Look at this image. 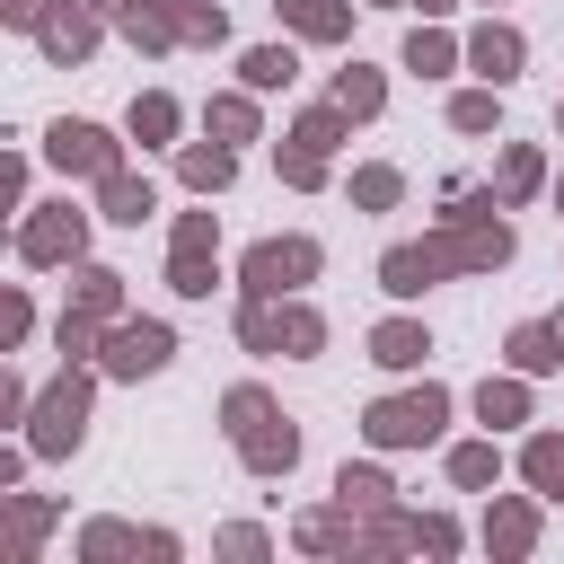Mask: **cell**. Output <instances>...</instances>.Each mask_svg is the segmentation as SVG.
I'll return each instance as SVG.
<instances>
[{
    "label": "cell",
    "mask_w": 564,
    "mask_h": 564,
    "mask_svg": "<svg viewBox=\"0 0 564 564\" xmlns=\"http://www.w3.org/2000/svg\"><path fill=\"white\" fill-rule=\"evenodd\" d=\"M467 62H476L485 79H511V70H520V35H511V26H485V35L467 44Z\"/></svg>",
    "instance_id": "obj_4"
},
{
    "label": "cell",
    "mask_w": 564,
    "mask_h": 564,
    "mask_svg": "<svg viewBox=\"0 0 564 564\" xmlns=\"http://www.w3.org/2000/svg\"><path fill=\"white\" fill-rule=\"evenodd\" d=\"M317 273V247L308 238H273V247H256L247 256V291L256 300H273V291H291V282H308Z\"/></svg>",
    "instance_id": "obj_1"
},
{
    "label": "cell",
    "mask_w": 564,
    "mask_h": 564,
    "mask_svg": "<svg viewBox=\"0 0 564 564\" xmlns=\"http://www.w3.org/2000/svg\"><path fill=\"white\" fill-rule=\"evenodd\" d=\"M185 176L194 185H229V150H185Z\"/></svg>",
    "instance_id": "obj_14"
},
{
    "label": "cell",
    "mask_w": 564,
    "mask_h": 564,
    "mask_svg": "<svg viewBox=\"0 0 564 564\" xmlns=\"http://www.w3.org/2000/svg\"><path fill=\"white\" fill-rule=\"evenodd\" d=\"M494 123V97H458V132H485Z\"/></svg>",
    "instance_id": "obj_21"
},
{
    "label": "cell",
    "mask_w": 564,
    "mask_h": 564,
    "mask_svg": "<svg viewBox=\"0 0 564 564\" xmlns=\"http://www.w3.org/2000/svg\"><path fill=\"white\" fill-rule=\"evenodd\" d=\"M449 476H458V485H485V476H494V449H458Z\"/></svg>",
    "instance_id": "obj_19"
},
{
    "label": "cell",
    "mask_w": 564,
    "mask_h": 564,
    "mask_svg": "<svg viewBox=\"0 0 564 564\" xmlns=\"http://www.w3.org/2000/svg\"><path fill=\"white\" fill-rule=\"evenodd\" d=\"M432 423H441V388H423V397H397V405H379L370 414V441H432Z\"/></svg>",
    "instance_id": "obj_3"
},
{
    "label": "cell",
    "mask_w": 564,
    "mask_h": 564,
    "mask_svg": "<svg viewBox=\"0 0 564 564\" xmlns=\"http://www.w3.org/2000/svg\"><path fill=\"white\" fill-rule=\"evenodd\" d=\"M511 361H520V370H555L564 352H555V335H546V326H520V335H511Z\"/></svg>",
    "instance_id": "obj_8"
},
{
    "label": "cell",
    "mask_w": 564,
    "mask_h": 564,
    "mask_svg": "<svg viewBox=\"0 0 564 564\" xmlns=\"http://www.w3.org/2000/svg\"><path fill=\"white\" fill-rule=\"evenodd\" d=\"M529 476H538L546 494H564V441H529Z\"/></svg>",
    "instance_id": "obj_11"
},
{
    "label": "cell",
    "mask_w": 564,
    "mask_h": 564,
    "mask_svg": "<svg viewBox=\"0 0 564 564\" xmlns=\"http://www.w3.org/2000/svg\"><path fill=\"white\" fill-rule=\"evenodd\" d=\"M405 62H414V70H441V62H449V44H441V35H414V44H405Z\"/></svg>",
    "instance_id": "obj_20"
},
{
    "label": "cell",
    "mask_w": 564,
    "mask_h": 564,
    "mask_svg": "<svg viewBox=\"0 0 564 564\" xmlns=\"http://www.w3.org/2000/svg\"><path fill=\"white\" fill-rule=\"evenodd\" d=\"M476 414H485V423H511V414H520V388H494V379H485V397H476Z\"/></svg>",
    "instance_id": "obj_17"
},
{
    "label": "cell",
    "mask_w": 564,
    "mask_h": 564,
    "mask_svg": "<svg viewBox=\"0 0 564 564\" xmlns=\"http://www.w3.org/2000/svg\"><path fill=\"white\" fill-rule=\"evenodd\" d=\"M167 361V326H123L115 335V370H159Z\"/></svg>",
    "instance_id": "obj_5"
},
{
    "label": "cell",
    "mask_w": 564,
    "mask_h": 564,
    "mask_svg": "<svg viewBox=\"0 0 564 564\" xmlns=\"http://www.w3.org/2000/svg\"><path fill=\"white\" fill-rule=\"evenodd\" d=\"M167 123H176V106H167V97H141V106H132V132H150V141H159Z\"/></svg>",
    "instance_id": "obj_16"
},
{
    "label": "cell",
    "mask_w": 564,
    "mask_h": 564,
    "mask_svg": "<svg viewBox=\"0 0 564 564\" xmlns=\"http://www.w3.org/2000/svg\"><path fill=\"white\" fill-rule=\"evenodd\" d=\"M70 247H79V212H70V220H35V229H26V256H70Z\"/></svg>",
    "instance_id": "obj_7"
},
{
    "label": "cell",
    "mask_w": 564,
    "mask_h": 564,
    "mask_svg": "<svg viewBox=\"0 0 564 564\" xmlns=\"http://www.w3.org/2000/svg\"><path fill=\"white\" fill-rule=\"evenodd\" d=\"M423 352H432V344H423L414 326H379V361H388V370H405V361H423Z\"/></svg>",
    "instance_id": "obj_9"
},
{
    "label": "cell",
    "mask_w": 564,
    "mask_h": 564,
    "mask_svg": "<svg viewBox=\"0 0 564 564\" xmlns=\"http://www.w3.org/2000/svg\"><path fill=\"white\" fill-rule=\"evenodd\" d=\"M335 106H344V115H370V106H379V79H370V70H344Z\"/></svg>",
    "instance_id": "obj_13"
},
{
    "label": "cell",
    "mask_w": 564,
    "mask_h": 564,
    "mask_svg": "<svg viewBox=\"0 0 564 564\" xmlns=\"http://www.w3.org/2000/svg\"><path fill=\"white\" fill-rule=\"evenodd\" d=\"M229 414H238V449H247L256 467H291V449H300V441H291V423L273 432V414H264V397H256V388H238V397H229Z\"/></svg>",
    "instance_id": "obj_2"
},
{
    "label": "cell",
    "mask_w": 564,
    "mask_h": 564,
    "mask_svg": "<svg viewBox=\"0 0 564 564\" xmlns=\"http://www.w3.org/2000/svg\"><path fill=\"white\" fill-rule=\"evenodd\" d=\"M291 9V26H308V35H344V9L335 0H282Z\"/></svg>",
    "instance_id": "obj_10"
},
{
    "label": "cell",
    "mask_w": 564,
    "mask_h": 564,
    "mask_svg": "<svg viewBox=\"0 0 564 564\" xmlns=\"http://www.w3.org/2000/svg\"><path fill=\"white\" fill-rule=\"evenodd\" d=\"M282 79H291V53H273V44L247 53V88H282Z\"/></svg>",
    "instance_id": "obj_12"
},
{
    "label": "cell",
    "mask_w": 564,
    "mask_h": 564,
    "mask_svg": "<svg viewBox=\"0 0 564 564\" xmlns=\"http://www.w3.org/2000/svg\"><path fill=\"white\" fill-rule=\"evenodd\" d=\"M53 159H62V167H106L115 150H106V132H88V123H62V132H53Z\"/></svg>",
    "instance_id": "obj_6"
},
{
    "label": "cell",
    "mask_w": 564,
    "mask_h": 564,
    "mask_svg": "<svg viewBox=\"0 0 564 564\" xmlns=\"http://www.w3.org/2000/svg\"><path fill=\"white\" fill-rule=\"evenodd\" d=\"M106 203H115V220H141V212H150V185H132V176H115V185H106Z\"/></svg>",
    "instance_id": "obj_15"
},
{
    "label": "cell",
    "mask_w": 564,
    "mask_h": 564,
    "mask_svg": "<svg viewBox=\"0 0 564 564\" xmlns=\"http://www.w3.org/2000/svg\"><path fill=\"white\" fill-rule=\"evenodd\" d=\"M352 194H361V203H397V176H388V167H361Z\"/></svg>",
    "instance_id": "obj_18"
}]
</instances>
